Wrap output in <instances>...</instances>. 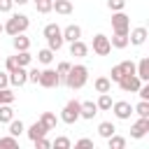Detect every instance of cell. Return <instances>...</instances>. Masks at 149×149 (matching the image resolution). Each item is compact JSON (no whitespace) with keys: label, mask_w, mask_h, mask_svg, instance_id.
<instances>
[{"label":"cell","mask_w":149,"mask_h":149,"mask_svg":"<svg viewBox=\"0 0 149 149\" xmlns=\"http://www.w3.org/2000/svg\"><path fill=\"white\" fill-rule=\"evenodd\" d=\"M126 2H128V0H126Z\"/></svg>","instance_id":"681fc988"},{"label":"cell","mask_w":149,"mask_h":149,"mask_svg":"<svg viewBox=\"0 0 149 149\" xmlns=\"http://www.w3.org/2000/svg\"><path fill=\"white\" fill-rule=\"evenodd\" d=\"M72 68V63H68V61H61L58 65H56V72H58V77H61V81H63V77L68 74V70Z\"/></svg>","instance_id":"e575fe53"},{"label":"cell","mask_w":149,"mask_h":149,"mask_svg":"<svg viewBox=\"0 0 149 149\" xmlns=\"http://www.w3.org/2000/svg\"><path fill=\"white\" fill-rule=\"evenodd\" d=\"M26 133H28V137H30V140H37V137H44V135L49 133V128H47V126L37 119L35 123H30V126L26 128Z\"/></svg>","instance_id":"5bb4252c"},{"label":"cell","mask_w":149,"mask_h":149,"mask_svg":"<svg viewBox=\"0 0 149 149\" xmlns=\"http://www.w3.org/2000/svg\"><path fill=\"white\" fill-rule=\"evenodd\" d=\"M44 37H47V40L63 37V35H61V26H58V23H47V26H44Z\"/></svg>","instance_id":"603a6c76"},{"label":"cell","mask_w":149,"mask_h":149,"mask_svg":"<svg viewBox=\"0 0 149 149\" xmlns=\"http://www.w3.org/2000/svg\"><path fill=\"white\" fill-rule=\"evenodd\" d=\"M16 61H19L21 68H28L30 61H33V56H30V51H16Z\"/></svg>","instance_id":"1f68e13d"},{"label":"cell","mask_w":149,"mask_h":149,"mask_svg":"<svg viewBox=\"0 0 149 149\" xmlns=\"http://www.w3.org/2000/svg\"><path fill=\"white\" fill-rule=\"evenodd\" d=\"M61 35H63V42H74V40H81V28L77 23H70L61 28Z\"/></svg>","instance_id":"7c38bea8"},{"label":"cell","mask_w":149,"mask_h":149,"mask_svg":"<svg viewBox=\"0 0 149 149\" xmlns=\"http://www.w3.org/2000/svg\"><path fill=\"white\" fill-rule=\"evenodd\" d=\"M12 7H14V2H12V0H0V12H2V14H9V12H12Z\"/></svg>","instance_id":"b9f144b4"},{"label":"cell","mask_w":149,"mask_h":149,"mask_svg":"<svg viewBox=\"0 0 149 149\" xmlns=\"http://www.w3.org/2000/svg\"><path fill=\"white\" fill-rule=\"evenodd\" d=\"M33 2H37V0H33Z\"/></svg>","instance_id":"7dc6e473"},{"label":"cell","mask_w":149,"mask_h":149,"mask_svg":"<svg viewBox=\"0 0 149 149\" xmlns=\"http://www.w3.org/2000/svg\"><path fill=\"white\" fill-rule=\"evenodd\" d=\"M0 147H19V137H14V135L0 137Z\"/></svg>","instance_id":"d590c367"},{"label":"cell","mask_w":149,"mask_h":149,"mask_svg":"<svg viewBox=\"0 0 149 149\" xmlns=\"http://www.w3.org/2000/svg\"><path fill=\"white\" fill-rule=\"evenodd\" d=\"M112 102H114V100H112V95H109V93H100V98L95 100L98 112H107V109L112 107Z\"/></svg>","instance_id":"7402d4cb"},{"label":"cell","mask_w":149,"mask_h":149,"mask_svg":"<svg viewBox=\"0 0 149 149\" xmlns=\"http://www.w3.org/2000/svg\"><path fill=\"white\" fill-rule=\"evenodd\" d=\"M133 112H135L137 116H149V100H140V102L133 107Z\"/></svg>","instance_id":"f546056e"},{"label":"cell","mask_w":149,"mask_h":149,"mask_svg":"<svg viewBox=\"0 0 149 149\" xmlns=\"http://www.w3.org/2000/svg\"><path fill=\"white\" fill-rule=\"evenodd\" d=\"M51 147H54V149H70V147H72V142H70L65 135H61V137H56V140L51 142Z\"/></svg>","instance_id":"d6a6232c"},{"label":"cell","mask_w":149,"mask_h":149,"mask_svg":"<svg viewBox=\"0 0 149 149\" xmlns=\"http://www.w3.org/2000/svg\"><path fill=\"white\" fill-rule=\"evenodd\" d=\"M12 44H14V51H28L30 49V37H26L23 33H19V35L12 37Z\"/></svg>","instance_id":"e0dca14e"},{"label":"cell","mask_w":149,"mask_h":149,"mask_svg":"<svg viewBox=\"0 0 149 149\" xmlns=\"http://www.w3.org/2000/svg\"><path fill=\"white\" fill-rule=\"evenodd\" d=\"M147 133H149V116H140V119L130 126V137L140 140V137H144Z\"/></svg>","instance_id":"30bf717a"},{"label":"cell","mask_w":149,"mask_h":149,"mask_svg":"<svg viewBox=\"0 0 149 149\" xmlns=\"http://www.w3.org/2000/svg\"><path fill=\"white\" fill-rule=\"evenodd\" d=\"M93 86H95L98 93H109V91H112V79H109V77H98V79L93 81Z\"/></svg>","instance_id":"ffe728a7"},{"label":"cell","mask_w":149,"mask_h":149,"mask_svg":"<svg viewBox=\"0 0 149 149\" xmlns=\"http://www.w3.org/2000/svg\"><path fill=\"white\" fill-rule=\"evenodd\" d=\"M114 133H116V126H114L112 121H100V123H98V135H100V137L107 140V137L114 135Z\"/></svg>","instance_id":"d6986e66"},{"label":"cell","mask_w":149,"mask_h":149,"mask_svg":"<svg viewBox=\"0 0 149 149\" xmlns=\"http://www.w3.org/2000/svg\"><path fill=\"white\" fill-rule=\"evenodd\" d=\"M107 147H109V149H123V147H126V137H121V135L114 133V135L107 137Z\"/></svg>","instance_id":"484cf974"},{"label":"cell","mask_w":149,"mask_h":149,"mask_svg":"<svg viewBox=\"0 0 149 149\" xmlns=\"http://www.w3.org/2000/svg\"><path fill=\"white\" fill-rule=\"evenodd\" d=\"M119 65H121L123 74H135V63H133V61H121Z\"/></svg>","instance_id":"74e56055"},{"label":"cell","mask_w":149,"mask_h":149,"mask_svg":"<svg viewBox=\"0 0 149 149\" xmlns=\"http://www.w3.org/2000/svg\"><path fill=\"white\" fill-rule=\"evenodd\" d=\"M40 121H42L49 130H54V128H56V123H58V119H56V114H54V112H42Z\"/></svg>","instance_id":"cb8c5ba5"},{"label":"cell","mask_w":149,"mask_h":149,"mask_svg":"<svg viewBox=\"0 0 149 149\" xmlns=\"http://www.w3.org/2000/svg\"><path fill=\"white\" fill-rule=\"evenodd\" d=\"M93 54L95 56H107L109 51H112V44H109V37L107 35H102V33H98V35H93Z\"/></svg>","instance_id":"5b68a950"},{"label":"cell","mask_w":149,"mask_h":149,"mask_svg":"<svg viewBox=\"0 0 149 149\" xmlns=\"http://www.w3.org/2000/svg\"><path fill=\"white\" fill-rule=\"evenodd\" d=\"M2 33H5V23H0V35H2Z\"/></svg>","instance_id":"bcb514c9"},{"label":"cell","mask_w":149,"mask_h":149,"mask_svg":"<svg viewBox=\"0 0 149 149\" xmlns=\"http://www.w3.org/2000/svg\"><path fill=\"white\" fill-rule=\"evenodd\" d=\"M14 119V109L9 105H0V123H9Z\"/></svg>","instance_id":"f1b7e54d"},{"label":"cell","mask_w":149,"mask_h":149,"mask_svg":"<svg viewBox=\"0 0 149 149\" xmlns=\"http://www.w3.org/2000/svg\"><path fill=\"white\" fill-rule=\"evenodd\" d=\"M79 100H68L65 102V107H63V112H61V121L63 123H68V126H72L74 121H79Z\"/></svg>","instance_id":"3957f363"},{"label":"cell","mask_w":149,"mask_h":149,"mask_svg":"<svg viewBox=\"0 0 149 149\" xmlns=\"http://www.w3.org/2000/svg\"><path fill=\"white\" fill-rule=\"evenodd\" d=\"M37 61H40L42 65H49V63L54 61V51H51L49 47H47V49H40V51H37Z\"/></svg>","instance_id":"83f0119b"},{"label":"cell","mask_w":149,"mask_h":149,"mask_svg":"<svg viewBox=\"0 0 149 149\" xmlns=\"http://www.w3.org/2000/svg\"><path fill=\"white\" fill-rule=\"evenodd\" d=\"M112 30L114 33H128L130 30V19L128 14L121 9V12H112Z\"/></svg>","instance_id":"277c9868"},{"label":"cell","mask_w":149,"mask_h":149,"mask_svg":"<svg viewBox=\"0 0 149 149\" xmlns=\"http://www.w3.org/2000/svg\"><path fill=\"white\" fill-rule=\"evenodd\" d=\"M112 112H114V116L116 119H121V121H128L130 119V114H133V105L128 102V100H116V102H112V107H109Z\"/></svg>","instance_id":"ba28073f"},{"label":"cell","mask_w":149,"mask_h":149,"mask_svg":"<svg viewBox=\"0 0 149 149\" xmlns=\"http://www.w3.org/2000/svg\"><path fill=\"white\" fill-rule=\"evenodd\" d=\"M35 9H37L40 14H49V12L54 9V2H51V0H37V2H35Z\"/></svg>","instance_id":"4dcf8cb0"},{"label":"cell","mask_w":149,"mask_h":149,"mask_svg":"<svg viewBox=\"0 0 149 149\" xmlns=\"http://www.w3.org/2000/svg\"><path fill=\"white\" fill-rule=\"evenodd\" d=\"M28 26H30V19H28L26 14H12V16L7 19V23H5V33L14 37V35H19V33H26Z\"/></svg>","instance_id":"7a4b0ae2"},{"label":"cell","mask_w":149,"mask_h":149,"mask_svg":"<svg viewBox=\"0 0 149 149\" xmlns=\"http://www.w3.org/2000/svg\"><path fill=\"white\" fill-rule=\"evenodd\" d=\"M135 74H137L142 81H149V58H147V56L135 63Z\"/></svg>","instance_id":"2e32d148"},{"label":"cell","mask_w":149,"mask_h":149,"mask_svg":"<svg viewBox=\"0 0 149 149\" xmlns=\"http://www.w3.org/2000/svg\"><path fill=\"white\" fill-rule=\"evenodd\" d=\"M74 147H93V140L81 137V140H77V142H74Z\"/></svg>","instance_id":"7bdbcfd3"},{"label":"cell","mask_w":149,"mask_h":149,"mask_svg":"<svg viewBox=\"0 0 149 149\" xmlns=\"http://www.w3.org/2000/svg\"><path fill=\"white\" fill-rule=\"evenodd\" d=\"M54 9H56V14H72V2L70 0H54Z\"/></svg>","instance_id":"44dd1931"},{"label":"cell","mask_w":149,"mask_h":149,"mask_svg":"<svg viewBox=\"0 0 149 149\" xmlns=\"http://www.w3.org/2000/svg\"><path fill=\"white\" fill-rule=\"evenodd\" d=\"M40 86H44V88H54V86H58V84H63L61 81V77H58V72L56 70H51V68H47V70H42L40 72V81H37Z\"/></svg>","instance_id":"8992f818"},{"label":"cell","mask_w":149,"mask_h":149,"mask_svg":"<svg viewBox=\"0 0 149 149\" xmlns=\"http://www.w3.org/2000/svg\"><path fill=\"white\" fill-rule=\"evenodd\" d=\"M86 81H88V68H86V65H81V63L72 65V68L68 70V74L63 77V84H65L68 88H72V91L84 88V84H86Z\"/></svg>","instance_id":"6da1fadb"},{"label":"cell","mask_w":149,"mask_h":149,"mask_svg":"<svg viewBox=\"0 0 149 149\" xmlns=\"http://www.w3.org/2000/svg\"><path fill=\"white\" fill-rule=\"evenodd\" d=\"M12 2H14V5H19V7H21V5H26V2H28V0H12Z\"/></svg>","instance_id":"f6af8a7d"},{"label":"cell","mask_w":149,"mask_h":149,"mask_svg":"<svg viewBox=\"0 0 149 149\" xmlns=\"http://www.w3.org/2000/svg\"><path fill=\"white\" fill-rule=\"evenodd\" d=\"M51 2H54V0H51Z\"/></svg>","instance_id":"c3c4849f"},{"label":"cell","mask_w":149,"mask_h":149,"mask_svg":"<svg viewBox=\"0 0 149 149\" xmlns=\"http://www.w3.org/2000/svg\"><path fill=\"white\" fill-rule=\"evenodd\" d=\"M107 9L109 12H121V9H126V0H107Z\"/></svg>","instance_id":"836d02e7"},{"label":"cell","mask_w":149,"mask_h":149,"mask_svg":"<svg viewBox=\"0 0 149 149\" xmlns=\"http://www.w3.org/2000/svg\"><path fill=\"white\" fill-rule=\"evenodd\" d=\"M33 144H35L37 149H49V147H51V142H49L47 137H37V140H33Z\"/></svg>","instance_id":"ab89813d"},{"label":"cell","mask_w":149,"mask_h":149,"mask_svg":"<svg viewBox=\"0 0 149 149\" xmlns=\"http://www.w3.org/2000/svg\"><path fill=\"white\" fill-rule=\"evenodd\" d=\"M147 28L144 26H137V28H133V30H128V44H133V47H142L144 42H147Z\"/></svg>","instance_id":"9c48e42d"},{"label":"cell","mask_w":149,"mask_h":149,"mask_svg":"<svg viewBox=\"0 0 149 149\" xmlns=\"http://www.w3.org/2000/svg\"><path fill=\"white\" fill-rule=\"evenodd\" d=\"M9 86V72H0V88Z\"/></svg>","instance_id":"ee69618b"},{"label":"cell","mask_w":149,"mask_h":149,"mask_svg":"<svg viewBox=\"0 0 149 149\" xmlns=\"http://www.w3.org/2000/svg\"><path fill=\"white\" fill-rule=\"evenodd\" d=\"M9 84H12V86H19V88L26 86V84H28V70L19 65L14 72H9Z\"/></svg>","instance_id":"8fae6325"},{"label":"cell","mask_w":149,"mask_h":149,"mask_svg":"<svg viewBox=\"0 0 149 149\" xmlns=\"http://www.w3.org/2000/svg\"><path fill=\"white\" fill-rule=\"evenodd\" d=\"M21 133H26V126H23V121H21V119H12V121H9V135L19 137Z\"/></svg>","instance_id":"d4e9b609"},{"label":"cell","mask_w":149,"mask_h":149,"mask_svg":"<svg viewBox=\"0 0 149 149\" xmlns=\"http://www.w3.org/2000/svg\"><path fill=\"white\" fill-rule=\"evenodd\" d=\"M109 44H112V49H126L128 47V33H114L109 37Z\"/></svg>","instance_id":"ac0fdd59"},{"label":"cell","mask_w":149,"mask_h":149,"mask_svg":"<svg viewBox=\"0 0 149 149\" xmlns=\"http://www.w3.org/2000/svg\"><path fill=\"white\" fill-rule=\"evenodd\" d=\"M98 116V105L93 102V100H86V102H81L79 105V119H95Z\"/></svg>","instance_id":"4fadbf2b"},{"label":"cell","mask_w":149,"mask_h":149,"mask_svg":"<svg viewBox=\"0 0 149 149\" xmlns=\"http://www.w3.org/2000/svg\"><path fill=\"white\" fill-rule=\"evenodd\" d=\"M116 84H119V88H121L123 93H135V91L140 88L142 79H140L137 74H123V77H121Z\"/></svg>","instance_id":"52a82bcc"},{"label":"cell","mask_w":149,"mask_h":149,"mask_svg":"<svg viewBox=\"0 0 149 149\" xmlns=\"http://www.w3.org/2000/svg\"><path fill=\"white\" fill-rule=\"evenodd\" d=\"M19 68V61H16V56H7V61H5V70L7 72H14Z\"/></svg>","instance_id":"8d00e7d4"},{"label":"cell","mask_w":149,"mask_h":149,"mask_svg":"<svg viewBox=\"0 0 149 149\" xmlns=\"http://www.w3.org/2000/svg\"><path fill=\"white\" fill-rule=\"evenodd\" d=\"M40 72H42V70H37V68H33V70H28V81H33V84H37V81H40Z\"/></svg>","instance_id":"60d3db41"},{"label":"cell","mask_w":149,"mask_h":149,"mask_svg":"<svg viewBox=\"0 0 149 149\" xmlns=\"http://www.w3.org/2000/svg\"><path fill=\"white\" fill-rule=\"evenodd\" d=\"M70 56H74V58H86V56H88V44L81 42V40L70 42Z\"/></svg>","instance_id":"9a60e30c"},{"label":"cell","mask_w":149,"mask_h":149,"mask_svg":"<svg viewBox=\"0 0 149 149\" xmlns=\"http://www.w3.org/2000/svg\"><path fill=\"white\" fill-rule=\"evenodd\" d=\"M14 100H16V93L12 88H7V86L0 88V105H12Z\"/></svg>","instance_id":"4316f807"},{"label":"cell","mask_w":149,"mask_h":149,"mask_svg":"<svg viewBox=\"0 0 149 149\" xmlns=\"http://www.w3.org/2000/svg\"><path fill=\"white\" fill-rule=\"evenodd\" d=\"M109 74H112V77H109V79H112V81H119V79H121V77H123V70H121V65H114V68H112V72H109Z\"/></svg>","instance_id":"f35d334b"}]
</instances>
